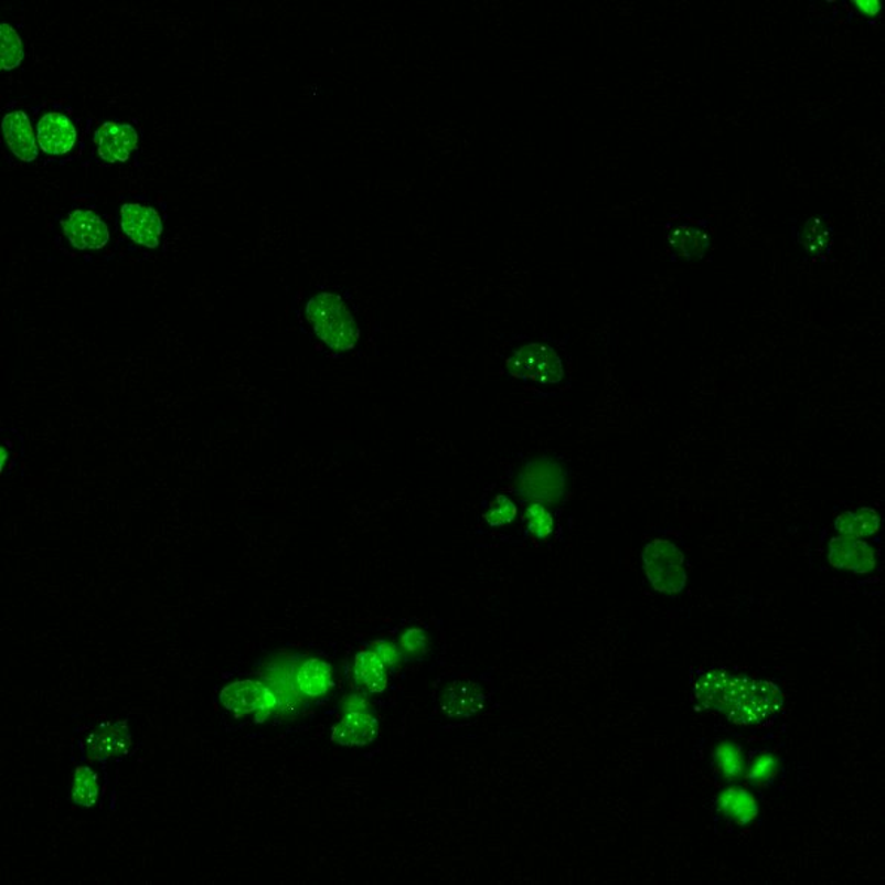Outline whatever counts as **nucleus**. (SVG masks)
<instances>
[{
    "label": "nucleus",
    "instance_id": "obj_26",
    "mask_svg": "<svg viewBox=\"0 0 885 885\" xmlns=\"http://www.w3.org/2000/svg\"><path fill=\"white\" fill-rule=\"evenodd\" d=\"M24 60L23 41L12 25H0V67L2 72H11L20 67Z\"/></svg>",
    "mask_w": 885,
    "mask_h": 885
},
{
    "label": "nucleus",
    "instance_id": "obj_21",
    "mask_svg": "<svg viewBox=\"0 0 885 885\" xmlns=\"http://www.w3.org/2000/svg\"><path fill=\"white\" fill-rule=\"evenodd\" d=\"M521 539L537 543L550 541L555 532L554 509L541 502H521Z\"/></svg>",
    "mask_w": 885,
    "mask_h": 885
},
{
    "label": "nucleus",
    "instance_id": "obj_13",
    "mask_svg": "<svg viewBox=\"0 0 885 885\" xmlns=\"http://www.w3.org/2000/svg\"><path fill=\"white\" fill-rule=\"evenodd\" d=\"M2 118V132L7 147L12 156L21 162H35L40 158L36 128L33 127L32 117L24 106L10 104Z\"/></svg>",
    "mask_w": 885,
    "mask_h": 885
},
{
    "label": "nucleus",
    "instance_id": "obj_23",
    "mask_svg": "<svg viewBox=\"0 0 885 885\" xmlns=\"http://www.w3.org/2000/svg\"><path fill=\"white\" fill-rule=\"evenodd\" d=\"M100 780L92 764L81 760L71 780V801L81 808H92L100 799Z\"/></svg>",
    "mask_w": 885,
    "mask_h": 885
},
{
    "label": "nucleus",
    "instance_id": "obj_17",
    "mask_svg": "<svg viewBox=\"0 0 885 885\" xmlns=\"http://www.w3.org/2000/svg\"><path fill=\"white\" fill-rule=\"evenodd\" d=\"M294 686L302 701L322 699L333 686L331 664L320 658H306L295 667Z\"/></svg>",
    "mask_w": 885,
    "mask_h": 885
},
{
    "label": "nucleus",
    "instance_id": "obj_16",
    "mask_svg": "<svg viewBox=\"0 0 885 885\" xmlns=\"http://www.w3.org/2000/svg\"><path fill=\"white\" fill-rule=\"evenodd\" d=\"M486 694L472 680H456L444 691L440 708L451 719H468L484 707Z\"/></svg>",
    "mask_w": 885,
    "mask_h": 885
},
{
    "label": "nucleus",
    "instance_id": "obj_3",
    "mask_svg": "<svg viewBox=\"0 0 885 885\" xmlns=\"http://www.w3.org/2000/svg\"><path fill=\"white\" fill-rule=\"evenodd\" d=\"M503 372L537 396H551L567 383V365L562 352L545 340H521L503 354Z\"/></svg>",
    "mask_w": 885,
    "mask_h": 885
},
{
    "label": "nucleus",
    "instance_id": "obj_25",
    "mask_svg": "<svg viewBox=\"0 0 885 885\" xmlns=\"http://www.w3.org/2000/svg\"><path fill=\"white\" fill-rule=\"evenodd\" d=\"M354 679L359 685L365 686L372 694H380L386 690V665L375 651L358 653L356 661H354Z\"/></svg>",
    "mask_w": 885,
    "mask_h": 885
},
{
    "label": "nucleus",
    "instance_id": "obj_22",
    "mask_svg": "<svg viewBox=\"0 0 885 885\" xmlns=\"http://www.w3.org/2000/svg\"><path fill=\"white\" fill-rule=\"evenodd\" d=\"M833 529L842 536L857 539L874 537L881 529V519L875 509L863 507L856 511H846L833 521Z\"/></svg>",
    "mask_w": 885,
    "mask_h": 885
},
{
    "label": "nucleus",
    "instance_id": "obj_24",
    "mask_svg": "<svg viewBox=\"0 0 885 885\" xmlns=\"http://www.w3.org/2000/svg\"><path fill=\"white\" fill-rule=\"evenodd\" d=\"M481 508L482 521L490 529L509 527L514 524L519 520L521 509L519 500L508 491L482 500Z\"/></svg>",
    "mask_w": 885,
    "mask_h": 885
},
{
    "label": "nucleus",
    "instance_id": "obj_19",
    "mask_svg": "<svg viewBox=\"0 0 885 885\" xmlns=\"http://www.w3.org/2000/svg\"><path fill=\"white\" fill-rule=\"evenodd\" d=\"M378 734V721L366 710L345 712L344 717L332 729V742L341 746H366Z\"/></svg>",
    "mask_w": 885,
    "mask_h": 885
},
{
    "label": "nucleus",
    "instance_id": "obj_11",
    "mask_svg": "<svg viewBox=\"0 0 885 885\" xmlns=\"http://www.w3.org/2000/svg\"><path fill=\"white\" fill-rule=\"evenodd\" d=\"M118 224L119 230L132 245L148 250L160 247L164 234V221L158 209L147 201L135 199L124 201L118 211Z\"/></svg>",
    "mask_w": 885,
    "mask_h": 885
},
{
    "label": "nucleus",
    "instance_id": "obj_20",
    "mask_svg": "<svg viewBox=\"0 0 885 885\" xmlns=\"http://www.w3.org/2000/svg\"><path fill=\"white\" fill-rule=\"evenodd\" d=\"M780 756L769 748H756L747 754V768L744 780L756 790L772 789L782 776Z\"/></svg>",
    "mask_w": 885,
    "mask_h": 885
},
{
    "label": "nucleus",
    "instance_id": "obj_4",
    "mask_svg": "<svg viewBox=\"0 0 885 885\" xmlns=\"http://www.w3.org/2000/svg\"><path fill=\"white\" fill-rule=\"evenodd\" d=\"M567 480V466L559 457L533 456L516 466L507 491L520 503L541 502L554 509L564 500Z\"/></svg>",
    "mask_w": 885,
    "mask_h": 885
},
{
    "label": "nucleus",
    "instance_id": "obj_8",
    "mask_svg": "<svg viewBox=\"0 0 885 885\" xmlns=\"http://www.w3.org/2000/svg\"><path fill=\"white\" fill-rule=\"evenodd\" d=\"M220 701L235 717L255 716L258 724L280 714L279 695L264 679L235 680L222 687Z\"/></svg>",
    "mask_w": 885,
    "mask_h": 885
},
{
    "label": "nucleus",
    "instance_id": "obj_5",
    "mask_svg": "<svg viewBox=\"0 0 885 885\" xmlns=\"http://www.w3.org/2000/svg\"><path fill=\"white\" fill-rule=\"evenodd\" d=\"M32 114L38 145L45 157L71 161L79 156L83 149L79 122L70 106L62 102H45L32 108Z\"/></svg>",
    "mask_w": 885,
    "mask_h": 885
},
{
    "label": "nucleus",
    "instance_id": "obj_6",
    "mask_svg": "<svg viewBox=\"0 0 885 885\" xmlns=\"http://www.w3.org/2000/svg\"><path fill=\"white\" fill-rule=\"evenodd\" d=\"M646 579L653 591L680 594L687 585L686 557L670 539H652L641 551Z\"/></svg>",
    "mask_w": 885,
    "mask_h": 885
},
{
    "label": "nucleus",
    "instance_id": "obj_2",
    "mask_svg": "<svg viewBox=\"0 0 885 885\" xmlns=\"http://www.w3.org/2000/svg\"><path fill=\"white\" fill-rule=\"evenodd\" d=\"M303 319L319 343L333 356L345 358L356 352L362 329L345 290H316L303 302Z\"/></svg>",
    "mask_w": 885,
    "mask_h": 885
},
{
    "label": "nucleus",
    "instance_id": "obj_7",
    "mask_svg": "<svg viewBox=\"0 0 885 885\" xmlns=\"http://www.w3.org/2000/svg\"><path fill=\"white\" fill-rule=\"evenodd\" d=\"M57 241L75 252H100L110 243V230L93 207H72L55 221Z\"/></svg>",
    "mask_w": 885,
    "mask_h": 885
},
{
    "label": "nucleus",
    "instance_id": "obj_9",
    "mask_svg": "<svg viewBox=\"0 0 885 885\" xmlns=\"http://www.w3.org/2000/svg\"><path fill=\"white\" fill-rule=\"evenodd\" d=\"M78 734L81 760L84 763H98L106 768L109 760L124 759L131 754V734L126 721L85 726Z\"/></svg>",
    "mask_w": 885,
    "mask_h": 885
},
{
    "label": "nucleus",
    "instance_id": "obj_12",
    "mask_svg": "<svg viewBox=\"0 0 885 885\" xmlns=\"http://www.w3.org/2000/svg\"><path fill=\"white\" fill-rule=\"evenodd\" d=\"M94 156L98 160L117 164L127 162L139 149V132L127 122L105 121L93 132Z\"/></svg>",
    "mask_w": 885,
    "mask_h": 885
},
{
    "label": "nucleus",
    "instance_id": "obj_29",
    "mask_svg": "<svg viewBox=\"0 0 885 885\" xmlns=\"http://www.w3.org/2000/svg\"><path fill=\"white\" fill-rule=\"evenodd\" d=\"M851 3L857 8V11L861 12V14L871 20L876 19V17L879 14L881 8H883L879 0H853Z\"/></svg>",
    "mask_w": 885,
    "mask_h": 885
},
{
    "label": "nucleus",
    "instance_id": "obj_14",
    "mask_svg": "<svg viewBox=\"0 0 885 885\" xmlns=\"http://www.w3.org/2000/svg\"><path fill=\"white\" fill-rule=\"evenodd\" d=\"M828 562L838 571H849L854 575H867L874 572L878 558L875 546L865 539L851 536L831 537L828 543Z\"/></svg>",
    "mask_w": 885,
    "mask_h": 885
},
{
    "label": "nucleus",
    "instance_id": "obj_28",
    "mask_svg": "<svg viewBox=\"0 0 885 885\" xmlns=\"http://www.w3.org/2000/svg\"><path fill=\"white\" fill-rule=\"evenodd\" d=\"M374 651L380 657V660L384 662V665L393 667L401 661V653L397 652L395 646L387 643V641H377Z\"/></svg>",
    "mask_w": 885,
    "mask_h": 885
},
{
    "label": "nucleus",
    "instance_id": "obj_27",
    "mask_svg": "<svg viewBox=\"0 0 885 885\" xmlns=\"http://www.w3.org/2000/svg\"><path fill=\"white\" fill-rule=\"evenodd\" d=\"M426 648V636L425 632L418 630V628H413V630L406 631L404 637H402V649L409 655H417V653H422L425 651Z\"/></svg>",
    "mask_w": 885,
    "mask_h": 885
},
{
    "label": "nucleus",
    "instance_id": "obj_15",
    "mask_svg": "<svg viewBox=\"0 0 885 885\" xmlns=\"http://www.w3.org/2000/svg\"><path fill=\"white\" fill-rule=\"evenodd\" d=\"M667 246L671 260L678 259V256L687 260L703 258L710 246L707 221L694 222L687 221L686 217L682 220L673 217L667 224Z\"/></svg>",
    "mask_w": 885,
    "mask_h": 885
},
{
    "label": "nucleus",
    "instance_id": "obj_1",
    "mask_svg": "<svg viewBox=\"0 0 885 885\" xmlns=\"http://www.w3.org/2000/svg\"><path fill=\"white\" fill-rule=\"evenodd\" d=\"M691 700L743 728H769L785 712V691L772 680L733 673L725 667H692Z\"/></svg>",
    "mask_w": 885,
    "mask_h": 885
},
{
    "label": "nucleus",
    "instance_id": "obj_18",
    "mask_svg": "<svg viewBox=\"0 0 885 885\" xmlns=\"http://www.w3.org/2000/svg\"><path fill=\"white\" fill-rule=\"evenodd\" d=\"M710 767L717 781L735 785V782L744 780L747 754L743 744L729 738L714 744L712 755H710Z\"/></svg>",
    "mask_w": 885,
    "mask_h": 885
},
{
    "label": "nucleus",
    "instance_id": "obj_10",
    "mask_svg": "<svg viewBox=\"0 0 885 885\" xmlns=\"http://www.w3.org/2000/svg\"><path fill=\"white\" fill-rule=\"evenodd\" d=\"M760 815V806L756 795L746 786L728 785L722 789L712 802L713 823L726 832H742L756 823Z\"/></svg>",
    "mask_w": 885,
    "mask_h": 885
}]
</instances>
